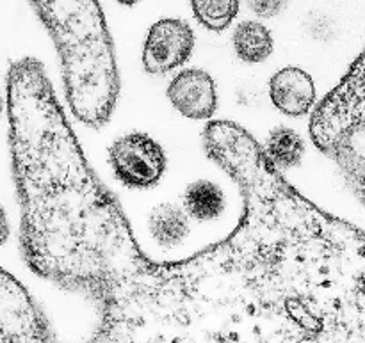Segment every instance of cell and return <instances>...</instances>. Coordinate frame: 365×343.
Masks as SVG:
<instances>
[{
    "label": "cell",
    "instance_id": "6da1fadb",
    "mask_svg": "<svg viewBox=\"0 0 365 343\" xmlns=\"http://www.w3.org/2000/svg\"><path fill=\"white\" fill-rule=\"evenodd\" d=\"M6 91L21 256L36 276L100 306L148 256L86 160L41 60L11 63Z\"/></svg>",
    "mask_w": 365,
    "mask_h": 343
},
{
    "label": "cell",
    "instance_id": "7a4b0ae2",
    "mask_svg": "<svg viewBox=\"0 0 365 343\" xmlns=\"http://www.w3.org/2000/svg\"><path fill=\"white\" fill-rule=\"evenodd\" d=\"M56 45L71 114L89 128L109 123L120 96L113 36L98 0H29Z\"/></svg>",
    "mask_w": 365,
    "mask_h": 343
},
{
    "label": "cell",
    "instance_id": "3957f363",
    "mask_svg": "<svg viewBox=\"0 0 365 343\" xmlns=\"http://www.w3.org/2000/svg\"><path fill=\"white\" fill-rule=\"evenodd\" d=\"M310 137L365 205V48L310 116Z\"/></svg>",
    "mask_w": 365,
    "mask_h": 343
},
{
    "label": "cell",
    "instance_id": "277c9868",
    "mask_svg": "<svg viewBox=\"0 0 365 343\" xmlns=\"http://www.w3.org/2000/svg\"><path fill=\"white\" fill-rule=\"evenodd\" d=\"M114 176L128 189H152L166 171L163 146L145 132H130L118 137L109 148Z\"/></svg>",
    "mask_w": 365,
    "mask_h": 343
},
{
    "label": "cell",
    "instance_id": "5b68a950",
    "mask_svg": "<svg viewBox=\"0 0 365 343\" xmlns=\"http://www.w3.org/2000/svg\"><path fill=\"white\" fill-rule=\"evenodd\" d=\"M0 343H50L48 327L24 285L0 269Z\"/></svg>",
    "mask_w": 365,
    "mask_h": 343
},
{
    "label": "cell",
    "instance_id": "8992f818",
    "mask_svg": "<svg viewBox=\"0 0 365 343\" xmlns=\"http://www.w3.org/2000/svg\"><path fill=\"white\" fill-rule=\"evenodd\" d=\"M195 48V31L178 18H163L150 27L143 48V68L150 75H166L184 66Z\"/></svg>",
    "mask_w": 365,
    "mask_h": 343
},
{
    "label": "cell",
    "instance_id": "52a82bcc",
    "mask_svg": "<svg viewBox=\"0 0 365 343\" xmlns=\"http://www.w3.org/2000/svg\"><path fill=\"white\" fill-rule=\"evenodd\" d=\"M168 98L182 116L189 120H210L217 109L216 82L198 68L184 70L170 82Z\"/></svg>",
    "mask_w": 365,
    "mask_h": 343
},
{
    "label": "cell",
    "instance_id": "ba28073f",
    "mask_svg": "<svg viewBox=\"0 0 365 343\" xmlns=\"http://www.w3.org/2000/svg\"><path fill=\"white\" fill-rule=\"evenodd\" d=\"M269 98L285 116H307L316 107V84L305 70L287 66L271 77Z\"/></svg>",
    "mask_w": 365,
    "mask_h": 343
},
{
    "label": "cell",
    "instance_id": "9c48e42d",
    "mask_svg": "<svg viewBox=\"0 0 365 343\" xmlns=\"http://www.w3.org/2000/svg\"><path fill=\"white\" fill-rule=\"evenodd\" d=\"M148 230L160 248H177L191 231V217L184 206L175 203H160L150 212Z\"/></svg>",
    "mask_w": 365,
    "mask_h": 343
},
{
    "label": "cell",
    "instance_id": "30bf717a",
    "mask_svg": "<svg viewBox=\"0 0 365 343\" xmlns=\"http://www.w3.org/2000/svg\"><path fill=\"white\" fill-rule=\"evenodd\" d=\"M182 206L191 219L198 223L220 219L227 209V198L223 189L209 180L192 181L184 192Z\"/></svg>",
    "mask_w": 365,
    "mask_h": 343
},
{
    "label": "cell",
    "instance_id": "8fae6325",
    "mask_svg": "<svg viewBox=\"0 0 365 343\" xmlns=\"http://www.w3.org/2000/svg\"><path fill=\"white\" fill-rule=\"evenodd\" d=\"M232 43H234V50L239 59L248 64L264 63L269 59L274 48L269 28L255 20H246L239 23L232 36Z\"/></svg>",
    "mask_w": 365,
    "mask_h": 343
},
{
    "label": "cell",
    "instance_id": "7c38bea8",
    "mask_svg": "<svg viewBox=\"0 0 365 343\" xmlns=\"http://www.w3.org/2000/svg\"><path fill=\"white\" fill-rule=\"evenodd\" d=\"M267 160L280 173L294 169L305 157V141L296 130L287 127H278L267 135L264 146Z\"/></svg>",
    "mask_w": 365,
    "mask_h": 343
},
{
    "label": "cell",
    "instance_id": "4fadbf2b",
    "mask_svg": "<svg viewBox=\"0 0 365 343\" xmlns=\"http://www.w3.org/2000/svg\"><path fill=\"white\" fill-rule=\"evenodd\" d=\"M195 18L205 28L223 32L239 13V0H191Z\"/></svg>",
    "mask_w": 365,
    "mask_h": 343
},
{
    "label": "cell",
    "instance_id": "5bb4252c",
    "mask_svg": "<svg viewBox=\"0 0 365 343\" xmlns=\"http://www.w3.org/2000/svg\"><path fill=\"white\" fill-rule=\"evenodd\" d=\"M255 14L262 18H273L285 9L291 0H246Z\"/></svg>",
    "mask_w": 365,
    "mask_h": 343
},
{
    "label": "cell",
    "instance_id": "9a60e30c",
    "mask_svg": "<svg viewBox=\"0 0 365 343\" xmlns=\"http://www.w3.org/2000/svg\"><path fill=\"white\" fill-rule=\"evenodd\" d=\"M7 237H9V224H7L6 212H4V209L0 206V246L7 241Z\"/></svg>",
    "mask_w": 365,
    "mask_h": 343
},
{
    "label": "cell",
    "instance_id": "2e32d148",
    "mask_svg": "<svg viewBox=\"0 0 365 343\" xmlns=\"http://www.w3.org/2000/svg\"><path fill=\"white\" fill-rule=\"evenodd\" d=\"M116 2L121 4V6H135L139 0H116Z\"/></svg>",
    "mask_w": 365,
    "mask_h": 343
},
{
    "label": "cell",
    "instance_id": "e0dca14e",
    "mask_svg": "<svg viewBox=\"0 0 365 343\" xmlns=\"http://www.w3.org/2000/svg\"><path fill=\"white\" fill-rule=\"evenodd\" d=\"M4 107H6V103H4L2 95H0V116H2V112H4Z\"/></svg>",
    "mask_w": 365,
    "mask_h": 343
}]
</instances>
